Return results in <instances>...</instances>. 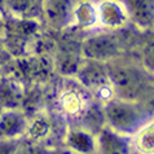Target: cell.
Wrapping results in <instances>:
<instances>
[{
	"label": "cell",
	"mask_w": 154,
	"mask_h": 154,
	"mask_svg": "<svg viewBox=\"0 0 154 154\" xmlns=\"http://www.w3.org/2000/svg\"><path fill=\"white\" fill-rule=\"evenodd\" d=\"M102 118L106 126L126 136L134 135L145 123L153 121L152 112L145 109L141 102H132L113 98L101 106Z\"/></svg>",
	"instance_id": "cell-3"
},
{
	"label": "cell",
	"mask_w": 154,
	"mask_h": 154,
	"mask_svg": "<svg viewBox=\"0 0 154 154\" xmlns=\"http://www.w3.org/2000/svg\"><path fill=\"white\" fill-rule=\"evenodd\" d=\"M95 102L88 89L74 76L58 79L51 93L54 115L69 126H87L93 113Z\"/></svg>",
	"instance_id": "cell-1"
},
{
	"label": "cell",
	"mask_w": 154,
	"mask_h": 154,
	"mask_svg": "<svg viewBox=\"0 0 154 154\" xmlns=\"http://www.w3.org/2000/svg\"><path fill=\"white\" fill-rule=\"evenodd\" d=\"M105 66L117 98L143 104L152 95L153 78L140 62L119 56Z\"/></svg>",
	"instance_id": "cell-2"
},
{
	"label": "cell",
	"mask_w": 154,
	"mask_h": 154,
	"mask_svg": "<svg viewBox=\"0 0 154 154\" xmlns=\"http://www.w3.org/2000/svg\"><path fill=\"white\" fill-rule=\"evenodd\" d=\"M131 16V22L140 27H150L153 23V0H123Z\"/></svg>",
	"instance_id": "cell-12"
},
{
	"label": "cell",
	"mask_w": 154,
	"mask_h": 154,
	"mask_svg": "<svg viewBox=\"0 0 154 154\" xmlns=\"http://www.w3.org/2000/svg\"><path fill=\"white\" fill-rule=\"evenodd\" d=\"M27 118L16 110L0 114V139H22L26 132Z\"/></svg>",
	"instance_id": "cell-10"
},
{
	"label": "cell",
	"mask_w": 154,
	"mask_h": 154,
	"mask_svg": "<svg viewBox=\"0 0 154 154\" xmlns=\"http://www.w3.org/2000/svg\"><path fill=\"white\" fill-rule=\"evenodd\" d=\"M131 154H137V153H135V152H131Z\"/></svg>",
	"instance_id": "cell-20"
},
{
	"label": "cell",
	"mask_w": 154,
	"mask_h": 154,
	"mask_svg": "<svg viewBox=\"0 0 154 154\" xmlns=\"http://www.w3.org/2000/svg\"><path fill=\"white\" fill-rule=\"evenodd\" d=\"M132 152L137 154H154V125L153 121L145 123L130 136Z\"/></svg>",
	"instance_id": "cell-13"
},
{
	"label": "cell",
	"mask_w": 154,
	"mask_h": 154,
	"mask_svg": "<svg viewBox=\"0 0 154 154\" xmlns=\"http://www.w3.org/2000/svg\"><path fill=\"white\" fill-rule=\"evenodd\" d=\"M4 23H5V14L0 12V32H3L4 29Z\"/></svg>",
	"instance_id": "cell-18"
},
{
	"label": "cell",
	"mask_w": 154,
	"mask_h": 154,
	"mask_svg": "<svg viewBox=\"0 0 154 154\" xmlns=\"http://www.w3.org/2000/svg\"><path fill=\"white\" fill-rule=\"evenodd\" d=\"M49 149L43 143H35L22 137L14 154H48Z\"/></svg>",
	"instance_id": "cell-15"
},
{
	"label": "cell",
	"mask_w": 154,
	"mask_h": 154,
	"mask_svg": "<svg viewBox=\"0 0 154 154\" xmlns=\"http://www.w3.org/2000/svg\"><path fill=\"white\" fill-rule=\"evenodd\" d=\"M65 146L79 154H96V134L83 125L69 126Z\"/></svg>",
	"instance_id": "cell-8"
},
{
	"label": "cell",
	"mask_w": 154,
	"mask_h": 154,
	"mask_svg": "<svg viewBox=\"0 0 154 154\" xmlns=\"http://www.w3.org/2000/svg\"><path fill=\"white\" fill-rule=\"evenodd\" d=\"M43 0H5L4 14L17 20H36L40 17Z\"/></svg>",
	"instance_id": "cell-11"
},
{
	"label": "cell",
	"mask_w": 154,
	"mask_h": 154,
	"mask_svg": "<svg viewBox=\"0 0 154 154\" xmlns=\"http://www.w3.org/2000/svg\"><path fill=\"white\" fill-rule=\"evenodd\" d=\"M117 34L118 32L105 30H95L88 32L80 48L83 57L89 61L97 62H108L119 57L123 44Z\"/></svg>",
	"instance_id": "cell-4"
},
{
	"label": "cell",
	"mask_w": 154,
	"mask_h": 154,
	"mask_svg": "<svg viewBox=\"0 0 154 154\" xmlns=\"http://www.w3.org/2000/svg\"><path fill=\"white\" fill-rule=\"evenodd\" d=\"M51 130H52V125H51L49 119L43 117H36L32 122H27L26 132H25L23 137L30 141H35V143H43V140L47 139V136L49 135Z\"/></svg>",
	"instance_id": "cell-14"
},
{
	"label": "cell",
	"mask_w": 154,
	"mask_h": 154,
	"mask_svg": "<svg viewBox=\"0 0 154 154\" xmlns=\"http://www.w3.org/2000/svg\"><path fill=\"white\" fill-rule=\"evenodd\" d=\"M48 154H79L74 150H71V149L66 148L65 145L63 146H60V148H53V149H49Z\"/></svg>",
	"instance_id": "cell-17"
},
{
	"label": "cell",
	"mask_w": 154,
	"mask_h": 154,
	"mask_svg": "<svg viewBox=\"0 0 154 154\" xmlns=\"http://www.w3.org/2000/svg\"><path fill=\"white\" fill-rule=\"evenodd\" d=\"M21 139H0V154H14Z\"/></svg>",
	"instance_id": "cell-16"
},
{
	"label": "cell",
	"mask_w": 154,
	"mask_h": 154,
	"mask_svg": "<svg viewBox=\"0 0 154 154\" xmlns=\"http://www.w3.org/2000/svg\"><path fill=\"white\" fill-rule=\"evenodd\" d=\"M70 27L85 31L87 34L98 30L96 0H76L72 8Z\"/></svg>",
	"instance_id": "cell-9"
},
{
	"label": "cell",
	"mask_w": 154,
	"mask_h": 154,
	"mask_svg": "<svg viewBox=\"0 0 154 154\" xmlns=\"http://www.w3.org/2000/svg\"><path fill=\"white\" fill-rule=\"evenodd\" d=\"M76 0H43L40 17L47 26L53 30L70 29L72 8Z\"/></svg>",
	"instance_id": "cell-6"
},
{
	"label": "cell",
	"mask_w": 154,
	"mask_h": 154,
	"mask_svg": "<svg viewBox=\"0 0 154 154\" xmlns=\"http://www.w3.org/2000/svg\"><path fill=\"white\" fill-rule=\"evenodd\" d=\"M130 136L115 132L108 126L96 132V154H131Z\"/></svg>",
	"instance_id": "cell-7"
},
{
	"label": "cell",
	"mask_w": 154,
	"mask_h": 154,
	"mask_svg": "<svg viewBox=\"0 0 154 154\" xmlns=\"http://www.w3.org/2000/svg\"><path fill=\"white\" fill-rule=\"evenodd\" d=\"M4 4H5V0H0V12L4 13Z\"/></svg>",
	"instance_id": "cell-19"
},
{
	"label": "cell",
	"mask_w": 154,
	"mask_h": 154,
	"mask_svg": "<svg viewBox=\"0 0 154 154\" xmlns=\"http://www.w3.org/2000/svg\"><path fill=\"white\" fill-rule=\"evenodd\" d=\"M98 30L121 32L131 23V16L123 0H96Z\"/></svg>",
	"instance_id": "cell-5"
}]
</instances>
